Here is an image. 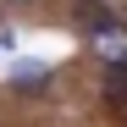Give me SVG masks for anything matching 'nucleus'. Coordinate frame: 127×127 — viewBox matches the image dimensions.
Masks as SVG:
<instances>
[{
    "instance_id": "39448f33",
    "label": "nucleus",
    "mask_w": 127,
    "mask_h": 127,
    "mask_svg": "<svg viewBox=\"0 0 127 127\" xmlns=\"http://www.w3.org/2000/svg\"><path fill=\"white\" fill-rule=\"evenodd\" d=\"M0 17H6V6H0Z\"/></svg>"
},
{
    "instance_id": "f257e3e1",
    "label": "nucleus",
    "mask_w": 127,
    "mask_h": 127,
    "mask_svg": "<svg viewBox=\"0 0 127 127\" xmlns=\"http://www.w3.org/2000/svg\"><path fill=\"white\" fill-rule=\"evenodd\" d=\"M0 89H6V99H22V105H50L61 94V66L44 55H17L6 77H0Z\"/></svg>"
},
{
    "instance_id": "7ed1b4c3",
    "label": "nucleus",
    "mask_w": 127,
    "mask_h": 127,
    "mask_svg": "<svg viewBox=\"0 0 127 127\" xmlns=\"http://www.w3.org/2000/svg\"><path fill=\"white\" fill-rule=\"evenodd\" d=\"M116 17H127L116 0H66V28L77 33V39H89L94 28H105V22H116Z\"/></svg>"
},
{
    "instance_id": "f03ea898",
    "label": "nucleus",
    "mask_w": 127,
    "mask_h": 127,
    "mask_svg": "<svg viewBox=\"0 0 127 127\" xmlns=\"http://www.w3.org/2000/svg\"><path fill=\"white\" fill-rule=\"evenodd\" d=\"M94 116L105 127H127V66H94Z\"/></svg>"
},
{
    "instance_id": "20e7f679",
    "label": "nucleus",
    "mask_w": 127,
    "mask_h": 127,
    "mask_svg": "<svg viewBox=\"0 0 127 127\" xmlns=\"http://www.w3.org/2000/svg\"><path fill=\"white\" fill-rule=\"evenodd\" d=\"M0 6H6V11H39L44 0H0Z\"/></svg>"
}]
</instances>
